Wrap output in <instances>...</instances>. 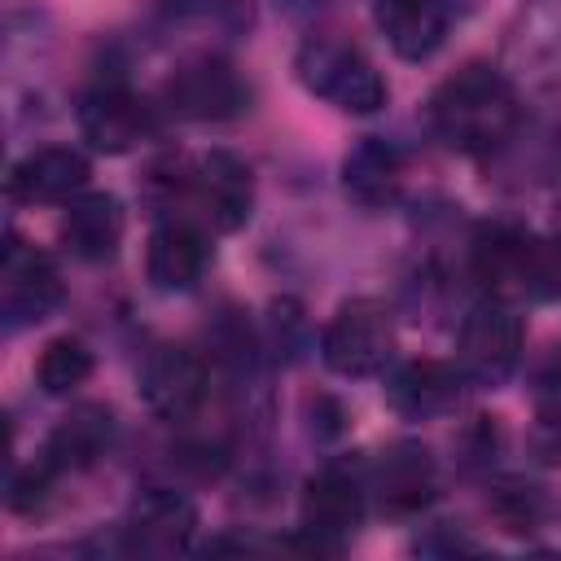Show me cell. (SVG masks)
I'll use <instances>...</instances> for the list:
<instances>
[{"label":"cell","instance_id":"cell-2","mask_svg":"<svg viewBox=\"0 0 561 561\" xmlns=\"http://www.w3.org/2000/svg\"><path fill=\"white\" fill-rule=\"evenodd\" d=\"M294 75L311 96L329 101L342 114H377L390 101V83L381 79V70L337 35H307L294 53Z\"/></svg>","mask_w":561,"mask_h":561},{"label":"cell","instance_id":"cell-15","mask_svg":"<svg viewBox=\"0 0 561 561\" xmlns=\"http://www.w3.org/2000/svg\"><path fill=\"white\" fill-rule=\"evenodd\" d=\"M88 175L92 162L83 149L75 145H39L31 153H22L9 171V197L13 202H75L79 193H88Z\"/></svg>","mask_w":561,"mask_h":561},{"label":"cell","instance_id":"cell-27","mask_svg":"<svg viewBox=\"0 0 561 561\" xmlns=\"http://www.w3.org/2000/svg\"><path fill=\"white\" fill-rule=\"evenodd\" d=\"M557 232H561V210H557Z\"/></svg>","mask_w":561,"mask_h":561},{"label":"cell","instance_id":"cell-7","mask_svg":"<svg viewBox=\"0 0 561 561\" xmlns=\"http://www.w3.org/2000/svg\"><path fill=\"white\" fill-rule=\"evenodd\" d=\"M61 294H66V285H61L53 254L31 245L26 237L9 232L4 254H0V324H4V333L48 320L57 311Z\"/></svg>","mask_w":561,"mask_h":561},{"label":"cell","instance_id":"cell-23","mask_svg":"<svg viewBox=\"0 0 561 561\" xmlns=\"http://www.w3.org/2000/svg\"><path fill=\"white\" fill-rule=\"evenodd\" d=\"M61 478V469L39 451L31 465H22V469H13L9 473V486H4V504H9V513H18V517H39L44 508H48V500H53V482Z\"/></svg>","mask_w":561,"mask_h":561},{"label":"cell","instance_id":"cell-17","mask_svg":"<svg viewBox=\"0 0 561 561\" xmlns=\"http://www.w3.org/2000/svg\"><path fill=\"white\" fill-rule=\"evenodd\" d=\"M373 22L386 35L390 53L403 61H430L451 31L447 0H373Z\"/></svg>","mask_w":561,"mask_h":561},{"label":"cell","instance_id":"cell-25","mask_svg":"<svg viewBox=\"0 0 561 561\" xmlns=\"http://www.w3.org/2000/svg\"><path fill=\"white\" fill-rule=\"evenodd\" d=\"M456 447H460L465 469H491V460H495V456H500V447H504L500 416H473V421L460 430Z\"/></svg>","mask_w":561,"mask_h":561},{"label":"cell","instance_id":"cell-3","mask_svg":"<svg viewBox=\"0 0 561 561\" xmlns=\"http://www.w3.org/2000/svg\"><path fill=\"white\" fill-rule=\"evenodd\" d=\"M394 342V311L381 298H346L320 333V359L337 377H377L390 368Z\"/></svg>","mask_w":561,"mask_h":561},{"label":"cell","instance_id":"cell-24","mask_svg":"<svg viewBox=\"0 0 561 561\" xmlns=\"http://www.w3.org/2000/svg\"><path fill=\"white\" fill-rule=\"evenodd\" d=\"M263 342L272 346L276 359L298 364L302 351H307V316H302V302L276 298V302L267 307V337H263Z\"/></svg>","mask_w":561,"mask_h":561},{"label":"cell","instance_id":"cell-12","mask_svg":"<svg viewBox=\"0 0 561 561\" xmlns=\"http://www.w3.org/2000/svg\"><path fill=\"white\" fill-rule=\"evenodd\" d=\"M193 210L215 232H241L254 215V171L228 149H210L193 167Z\"/></svg>","mask_w":561,"mask_h":561},{"label":"cell","instance_id":"cell-21","mask_svg":"<svg viewBox=\"0 0 561 561\" xmlns=\"http://www.w3.org/2000/svg\"><path fill=\"white\" fill-rule=\"evenodd\" d=\"M88 377H92V351H88L83 337L61 333V337H48V342H44V351H39V359H35V381H39L44 394L66 399V394H75Z\"/></svg>","mask_w":561,"mask_h":561},{"label":"cell","instance_id":"cell-13","mask_svg":"<svg viewBox=\"0 0 561 561\" xmlns=\"http://www.w3.org/2000/svg\"><path fill=\"white\" fill-rule=\"evenodd\" d=\"M368 491L394 517L421 513L438 495V460H434V451L425 443H416V438L390 443L368 469Z\"/></svg>","mask_w":561,"mask_h":561},{"label":"cell","instance_id":"cell-16","mask_svg":"<svg viewBox=\"0 0 561 561\" xmlns=\"http://www.w3.org/2000/svg\"><path fill=\"white\" fill-rule=\"evenodd\" d=\"M460 368L443 359H408L386 377V408L403 421H434L460 399Z\"/></svg>","mask_w":561,"mask_h":561},{"label":"cell","instance_id":"cell-11","mask_svg":"<svg viewBox=\"0 0 561 561\" xmlns=\"http://www.w3.org/2000/svg\"><path fill=\"white\" fill-rule=\"evenodd\" d=\"M535 237L517 224H486L469 245V276L482 285L486 298L517 302L530 298V267H535Z\"/></svg>","mask_w":561,"mask_h":561},{"label":"cell","instance_id":"cell-9","mask_svg":"<svg viewBox=\"0 0 561 561\" xmlns=\"http://www.w3.org/2000/svg\"><path fill=\"white\" fill-rule=\"evenodd\" d=\"M210 394V368L193 346L158 342L140 364V399L153 416L184 425L202 412Z\"/></svg>","mask_w":561,"mask_h":561},{"label":"cell","instance_id":"cell-26","mask_svg":"<svg viewBox=\"0 0 561 561\" xmlns=\"http://www.w3.org/2000/svg\"><path fill=\"white\" fill-rule=\"evenodd\" d=\"M530 298H539V302L561 298V232H552V237H535Z\"/></svg>","mask_w":561,"mask_h":561},{"label":"cell","instance_id":"cell-1","mask_svg":"<svg viewBox=\"0 0 561 561\" xmlns=\"http://www.w3.org/2000/svg\"><path fill=\"white\" fill-rule=\"evenodd\" d=\"M517 118H522L517 88L491 61H469L430 92L434 136L447 149L469 153V158L495 153L517 131Z\"/></svg>","mask_w":561,"mask_h":561},{"label":"cell","instance_id":"cell-10","mask_svg":"<svg viewBox=\"0 0 561 561\" xmlns=\"http://www.w3.org/2000/svg\"><path fill=\"white\" fill-rule=\"evenodd\" d=\"M197 535V504L175 486H149L131 500L118 526V552L175 557Z\"/></svg>","mask_w":561,"mask_h":561},{"label":"cell","instance_id":"cell-18","mask_svg":"<svg viewBox=\"0 0 561 561\" xmlns=\"http://www.w3.org/2000/svg\"><path fill=\"white\" fill-rule=\"evenodd\" d=\"M403 153L386 136H359L342 158V188L359 210H390L403 197Z\"/></svg>","mask_w":561,"mask_h":561},{"label":"cell","instance_id":"cell-22","mask_svg":"<svg viewBox=\"0 0 561 561\" xmlns=\"http://www.w3.org/2000/svg\"><path fill=\"white\" fill-rule=\"evenodd\" d=\"M486 513L500 522V530H508V535H530V530H539V522L548 517V495H543L535 482H526V478H504V482L491 486Z\"/></svg>","mask_w":561,"mask_h":561},{"label":"cell","instance_id":"cell-14","mask_svg":"<svg viewBox=\"0 0 561 561\" xmlns=\"http://www.w3.org/2000/svg\"><path fill=\"white\" fill-rule=\"evenodd\" d=\"M210 241L193 219H158L145 245V276L158 294H184L206 276Z\"/></svg>","mask_w":561,"mask_h":561},{"label":"cell","instance_id":"cell-20","mask_svg":"<svg viewBox=\"0 0 561 561\" xmlns=\"http://www.w3.org/2000/svg\"><path fill=\"white\" fill-rule=\"evenodd\" d=\"M127 210L114 193H79L61 215V245L79 263H110L123 245Z\"/></svg>","mask_w":561,"mask_h":561},{"label":"cell","instance_id":"cell-4","mask_svg":"<svg viewBox=\"0 0 561 561\" xmlns=\"http://www.w3.org/2000/svg\"><path fill=\"white\" fill-rule=\"evenodd\" d=\"M522 346H526L522 316L508 302L486 298V302L469 307V316L460 320V333H456V368H460V377L469 386L495 390V386H504L517 373Z\"/></svg>","mask_w":561,"mask_h":561},{"label":"cell","instance_id":"cell-6","mask_svg":"<svg viewBox=\"0 0 561 561\" xmlns=\"http://www.w3.org/2000/svg\"><path fill=\"white\" fill-rule=\"evenodd\" d=\"M162 101L175 118L188 123H228L250 110V83L241 70L219 53H193L175 61L162 83Z\"/></svg>","mask_w":561,"mask_h":561},{"label":"cell","instance_id":"cell-5","mask_svg":"<svg viewBox=\"0 0 561 561\" xmlns=\"http://www.w3.org/2000/svg\"><path fill=\"white\" fill-rule=\"evenodd\" d=\"M364 478L342 465L329 460L320 465L298 495V530H302V548L307 552H342L351 543V535L364 522Z\"/></svg>","mask_w":561,"mask_h":561},{"label":"cell","instance_id":"cell-19","mask_svg":"<svg viewBox=\"0 0 561 561\" xmlns=\"http://www.w3.org/2000/svg\"><path fill=\"white\" fill-rule=\"evenodd\" d=\"M118 438V416L110 403H96V399H83L75 403L44 438V456L61 469V473H83L92 469L96 460H105V451L114 447Z\"/></svg>","mask_w":561,"mask_h":561},{"label":"cell","instance_id":"cell-8","mask_svg":"<svg viewBox=\"0 0 561 561\" xmlns=\"http://www.w3.org/2000/svg\"><path fill=\"white\" fill-rule=\"evenodd\" d=\"M75 118H79V136L96 153H131L136 145H145L158 131V110L140 92H131L127 83H114V79L92 83L79 96Z\"/></svg>","mask_w":561,"mask_h":561}]
</instances>
